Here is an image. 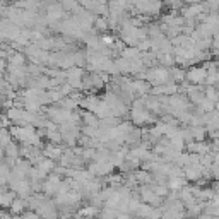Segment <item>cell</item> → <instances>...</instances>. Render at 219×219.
Listing matches in <instances>:
<instances>
[{
  "label": "cell",
  "mask_w": 219,
  "mask_h": 219,
  "mask_svg": "<svg viewBox=\"0 0 219 219\" xmlns=\"http://www.w3.org/2000/svg\"><path fill=\"white\" fill-rule=\"evenodd\" d=\"M22 209H24V206H22V200L12 202V210H14V212H21Z\"/></svg>",
  "instance_id": "cell-1"
},
{
  "label": "cell",
  "mask_w": 219,
  "mask_h": 219,
  "mask_svg": "<svg viewBox=\"0 0 219 219\" xmlns=\"http://www.w3.org/2000/svg\"><path fill=\"white\" fill-rule=\"evenodd\" d=\"M96 214V207H86V209L81 210V216H93Z\"/></svg>",
  "instance_id": "cell-2"
},
{
  "label": "cell",
  "mask_w": 219,
  "mask_h": 219,
  "mask_svg": "<svg viewBox=\"0 0 219 219\" xmlns=\"http://www.w3.org/2000/svg\"><path fill=\"white\" fill-rule=\"evenodd\" d=\"M24 219H39V216L38 214H27Z\"/></svg>",
  "instance_id": "cell-4"
},
{
  "label": "cell",
  "mask_w": 219,
  "mask_h": 219,
  "mask_svg": "<svg viewBox=\"0 0 219 219\" xmlns=\"http://www.w3.org/2000/svg\"><path fill=\"white\" fill-rule=\"evenodd\" d=\"M115 216H116V212H115V210H110V209H106L103 212V219H113Z\"/></svg>",
  "instance_id": "cell-3"
}]
</instances>
